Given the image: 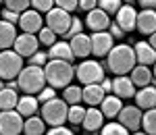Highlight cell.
<instances>
[{
  "mask_svg": "<svg viewBox=\"0 0 156 135\" xmlns=\"http://www.w3.org/2000/svg\"><path fill=\"white\" fill-rule=\"evenodd\" d=\"M40 110V102L34 94H25V96H19V102H17V112L27 119V116H34Z\"/></svg>",
  "mask_w": 156,
  "mask_h": 135,
  "instance_id": "obj_23",
  "label": "cell"
},
{
  "mask_svg": "<svg viewBox=\"0 0 156 135\" xmlns=\"http://www.w3.org/2000/svg\"><path fill=\"white\" fill-rule=\"evenodd\" d=\"M110 25V15L104 12L102 9H94V11L85 12V27L90 31H106Z\"/></svg>",
  "mask_w": 156,
  "mask_h": 135,
  "instance_id": "obj_13",
  "label": "cell"
},
{
  "mask_svg": "<svg viewBox=\"0 0 156 135\" xmlns=\"http://www.w3.org/2000/svg\"><path fill=\"white\" fill-rule=\"evenodd\" d=\"M123 6V0H98V9H102L108 15H115Z\"/></svg>",
  "mask_w": 156,
  "mask_h": 135,
  "instance_id": "obj_35",
  "label": "cell"
},
{
  "mask_svg": "<svg viewBox=\"0 0 156 135\" xmlns=\"http://www.w3.org/2000/svg\"><path fill=\"white\" fill-rule=\"evenodd\" d=\"M148 44H150V46L156 50V31H154V33H150V40H148Z\"/></svg>",
  "mask_w": 156,
  "mask_h": 135,
  "instance_id": "obj_47",
  "label": "cell"
},
{
  "mask_svg": "<svg viewBox=\"0 0 156 135\" xmlns=\"http://www.w3.org/2000/svg\"><path fill=\"white\" fill-rule=\"evenodd\" d=\"M104 89L100 87V83H90V85H83L81 89V98H83V104L87 106H100V102L104 100Z\"/></svg>",
  "mask_w": 156,
  "mask_h": 135,
  "instance_id": "obj_24",
  "label": "cell"
},
{
  "mask_svg": "<svg viewBox=\"0 0 156 135\" xmlns=\"http://www.w3.org/2000/svg\"><path fill=\"white\" fill-rule=\"evenodd\" d=\"M31 9H36L37 12H48L50 9H54V0H31Z\"/></svg>",
  "mask_w": 156,
  "mask_h": 135,
  "instance_id": "obj_39",
  "label": "cell"
},
{
  "mask_svg": "<svg viewBox=\"0 0 156 135\" xmlns=\"http://www.w3.org/2000/svg\"><path fill=\"white\" fill-rule=\"evenodd\" d=\"M102 125H104V114H102V110L98 106H87L85 108V114H83V121H81L83 131L96 133V131L102 129Z\"/></svg>",
  "mask_w": 156,
  "mask_h": 135,
  "instance_id": "obj_14",
  "label": "cell"
},
{
  "mask_svg": "<svg viewBox=\"0 0 156 135\" xmlns=\"http://www.w3.org/2000/svg\"><path fill=\"white\" fill-rule=\"evenodd\" d=\"M75 77H77L79 83L90 85V83H100L106 77V71H104V64L100 61L83 58V61L75 67Z\"/></svg>",
  "mask_w": 156,
  "mask_h": 135,
  "instance_id": "obj_5",
  "label": "cell"
},
{
  "mask_svg": "<svg viewBox=\"0 0 156 135\" xmlns=\"http://www.w3.org/2000/svg\"><path fill=\"white\" fill-rule=\"evenodd\" d=\"M135 29L142 33V36H150L156 31V11L150 9H142L137 12V19H135Z\"/></svg>",
  "mask_w": 156,
  "mask_h": 135,
  "instance_id": "obj_18",
  "label": "cell"
},
{
  "mask_svg": "<svg viewBox=\"0 0 156 135\" xmlns=\"http://www.w3.org/2000/svg\"><path fill=\"white\" fill-rule=\"evenodd\" d=\"M83 114H85L83 104H71V106H69V110H67V123L73 125V127L81 125V121H83Z\"/></svg>",
  "mask_w": 156,
  "mask_h": 135,
  "instance_id": "obj_30",
  "label": "cell"
},
{
  "mask_svg": "<svg viewBox=\"0 0 156 135\" xmlns=\"http://www.w3.org/2000/svg\"><path fill=\"white\" fill-rule=\"evenodd\" d=\"M2 87H4V81H2V79H0V89H2Z\"/></svg>",
  "mask_w": 156,
  "mask_h": 135,
  "instance_id": "obj_50",
  "label": "cell"
},
{
  "mask_svg": "<svg viewBox=\"0 0 156 135\" xmlns=\"http://www.w3.org/2000/svg\"><path fill=\"white\" fill-rule=\"evenodd\" d=\"M44 75H46V83L52 85L54 89H62L73 81L75 77V67L67 61H54L50 58L44 67Z\"/></svg>",
  "mask_w": 156,
  "mask_h": 135,
  "instance_id": "obj_2",
  "label": "cell"
},
{
  "mask_svg": "<svg viewBox=\"0 0 156 135\" xmlns=\"http://www.w3.org/2000/svg\"><path fill=\"white\" fill-rule=\"evenodd\" d=\"M71 19L73 15L67 11H62L58 6H54V9H50L46 12V17H44V25L50 27L56 36H65L67 33V29H69V25H71Z\"/></svg>",
  "mask_w": 156,
  "mask_h": 135,
  "instance_id": "obj_7",
  "label": "cell"
},
{
  "mask_svg": "<svg viewBox=\"0 0 156 135\" xmlns=\"http://www.w3.org/2000/svg\"><path fill=\"white\" fill-rule=\"evenodd\" d=\"M90 42H92V56L96 58H106L110 48L115 46V37L108 31H94L90 36Z\"/></svg>",
  "mask_w": 156,
  "mask_h": 135,
  "instance_id": "obj_10",
  "label": "cell"
},
{
  "mask_svg": "<svg viewBox=\"0 0 156 135\" xmlns=\"http://www.w3.org/2000/svg\"><path fill=\"white\" fill-rule=\"evenodd\" d=\"M19 27L23 33H37L42 27H44V15L37 12L36 9H27L19 15Z\"/></svg>",
  "mask_w": 156,
  "mask_h": 135,
  "instance_id": "obj_11",
  "label": "cell"
},
{
  "mask_svg": "<svg viewBox=\"0 0 156 135\" xmlns=\"http://www.w3.org/2000/svg\"><path fill=\"white\" fill-rule=\"evenodd\" d=\"M142 9H150V11H156V0H137Z\"/></svg>",
  "mask_w": 156,
  "mask_h": 135,
  "instance_id": "obj_46",
  "label": "cell"
},
{
  "mask_svg": "<svg viewBox=\"0 0 156 135\" xmlns=\"http://www.w3.org/2000/svg\"><path fill=\"white\" fill-rule=\"evenodd\" d=\"M135 64V52L129 44H117L106 54V69L112 75H129Z\"/></svg>",
  "mask_w": 156,
  "mask_h": 135,
  "instance_id": "obj_1",
  "label": "cell"
},
{
  "mask_svg": "<svg viewBox=\"0 0 156 135\" xmlns=\"http://www.w3.org/2000/svg\"><path fill=\"white\" fill-rule=\"evenodd\" d=\"M100 135H129V131L119 123V121H110V123H104L102 129H100Z\"/></svg>",
  "mask_w": 156,
  "mask_h": 135,
  "instance_id": "obj_32",
  "label": "cell"
},
{
  "mask_svg": "<svg viewBox=\"0 0 156 135\" xmlns=\"http://www.w3.org/2000/svg\"><path fill=\"white\" fill-rule=\"evenodd\" d=\"M48 52L46 50H36L31 56H29V64H36V67H46V62H48Z\"/></svg>",
  "mask_w": 156,
  "mask_h": 135,
  "instance_id": "obj_38",
  "label": "cell"
},
{
  "mask_svg": "<svg viewBox=\"0 0 156 135\" xmlns=\"http://www.w3.org/2000/svg\"><path fill=\"white\" fill-rule=\"evenodd\" d=\"M142 129L148 135H156V108H150L142 114Z\"/></svg>",
  "mask_w": 156,
  "mask_h": 135,
  "instance_id": "obj_31",
  "label": "cell"
},
{
  "mask_svg": "<svg viewBox=\"0 0 156 135\" xmlns=\"http://www.w3.org/2000/svg\"><path fill=\"white\" fill-rule=\"evenodd\" d=\"M81 85H75V83H69L67 87H62V100L71 106V104H83V98H81Z\"/></svg>",
  "mask_w": 156,
  "mask_h": 135,
  "instance_id": "obj_29",
  "label": "cell"
},
{
  "mask_svg": "<svg viewBox=\"0 0 156 135\" xmlns=\"http://www.w3.org/2000/svg\"><path fill=\"white\" fill-rule=\"evenodd\" d=\"M36 36H37V42H40L42 46H48V48L54 44V42H56V37H58L54 31H52V29H50V27H46V25H44V27L37 31Z\"/></svg>",
  "mask_w": 156,
  "mask_h": 135,
  "instance_id": "obj_33",
  "label": "cell"
},
{
  "mask_svg": "<svg viewBox=\"0 0 156 135\" xmlns=\"http://www.w3.org/2000/svg\"><path fill=\"white\" fill-rule=\"evenodd\" d=\"M0 2H4V0H0Z\"/></svg>",
  "mask_w": 156,
  "mask_h": 135,
  "instance_id": "obj_52",
  "label": "cell"
},
{
  "mask_svg": "<svg viewBox=\"0 0 156 135\" xmlns=\"http://www.w3.org/2000/svg\"><path fill=\"white\" fill-rule=\"evenodd\" d=\"M44 135H75V131L69 129L67 125H58V127H50Z\"/></svg>",
  "mask_w": 156,
  "mask_h": 135,
  "instance_id": "obj_42",
  "label": "cell"
},
{
  "mask_svg": "<svg viewBox=\"0 0 156 135\" xmlns=\"http://www.w3.org/2000/svg\"><path fill=\"white\" fill-rule=\"evenodd\" d=\"M77 2L79 0H54V6H58V9H62L67 12H73V11H77Z\"/></svg>",
  "mask_w": 156,
  "mask_h": 135,
  "instance_id": "obj_41",
  "label": "cell"
},
{
  "mask_svg": "<svg viewBox=\"0 0 156 135\" xmlns=\"http://www.w3.org/2000/svg\"><path fill=\"white\" fill-rule=\"evenodd\" d=\"M117 15V21L115 23L119 25L125 33H129L135 29V19H137V11L133 9V4H123L119 11L115 12Z\"/></svg>",
  "mask_w": 156,
  "mask_h": 135,
  "instance_id": "obj_17",
  "label": "cell"
},
{
  "mask_svg": "<svg viewBox=\"0 0 156 135\" xmlns=\"http://www.w3.org/2000/svg\"><path fill=\"white\" fill-rule=\"evenodd\" d=\"M23 116L12 110H0V135H21L23 133Z\"/></svg>",
  "mask_w": 156,
  "mask_h": 135,
  "instance_id": "obj_8",
  "label": "cell"
},
{
  "mask_svg": "<svg viewBox=\"0 0 156 135\" xmlns=\"http://www.w3.org/2000/svg\"><path fill=\"white\" fill-rule=\"evenodd\" d=\"M17 102H19L17 89H9V87L0 89V110H12V108H17Z\"/></svg>",
  "mask_w": 156,
  "mask_h": 135,
  "instance_id": "obj_28",
  "label": "cell"
},
{
  "mask_svg": "<svg viewBox=\"0 0 156 135\" xmlns=\"http://www.w3.org/2000/svg\"><path fill=\"white\" fill-rule=\"evenodd\" d=\"M129 135H148V133H144V131H140V129H137V131H133V133H129Z\"/></svg>",
  "mask_w": 156,
  "mask_h": 135,
  "instance_id": "obj_48",
  "label": "cell"
},
{
  "mask_svg": "<svg viewBox=\"0 0 156 135\" xmlns=\"http://www.w3.org/2000/svg\"><path fill=\"white\" fill-rule=\"evenodd\" d=\"M135 106L142 108V110H150V108H156V87L150 83V85L137 87L135 89Z\"/></svg>",
  "mask_w": 156,
  "mask_h": 135,
  "instance_id": "obj_16",
  "label": "cell"
},
{
  "mask_svg": "<svg viewBox=\"0 0 156 135\" xmlns=\"http://www.w3.org/2000/svg\"><path fill=\"white\" fill-rule=\"evenodd\" d=\"M12 50L23 56V58H29L36 50H40V42H37L36 33H19L15 37V44H12Z\"/></svg>",
  "mask_w": 156,
  "mask_h": 135,
  "instance_id": "obj_12",
  "label": "cell"
},
{
  "mask_svg": "<svg viewBox=\"0 0 156 135\" xmlns=\"http://www.w3.org/2000/svg\"><path fill=\"white\" fill-rule=\"evenodd\" d=\"M17 85L23 94H34L36 96L42 87L46 85V75H44V67H36L29 64L23 67L21 73L17 75Z\"/></svg>",
  "mask_w": 156,
  "mask_h": 135,
  "instance_id": "obj_3",
  "label": "cell"
},
{
  "mask_svg": "<svg viewBox=\"0 0 156 135\" xmlns=\"http://www.w3.org/2000/svg\"><path fill=\"white\" fill-rule=\"evenodd\" d=\"M83 31V21L79 19V17H73L71 19V25H69V29H67V33H65V40H71L73 36H77V33H81Z\"/></svg>",
  "mask_w": 156,
  "mask_h": 135,
  "instance_id": "obj_36",
  "label": "cell"
},
{
  "mask_svg": "<svg viewBox=\"0 0 156 135\" xmlns=\"http://www.w3.org/2000/svg\"><path fill=\"white\" fill-rule=\"evenodd\" d=\"M19 15H21V12H15V11H11V9H2V11H0V19L6 21V23L17 25L19 23Z\"/></svg>",
  "mask_w": 156,
  "mask_h": 135,
  "instance_id": "obj_40",
  "label": "cell"
},
{
  "mask_svg": "<svg viewBox=\"0 0 156 135\" xmlns=\"http://www.w3.org/2000/svg\"><path fill=\"white\" fill-rule=\"evenodd\" d=\"M106 31H108L112 37H115V40H123V37H125V31H123V29H121L117 23H112V21H110V25H108Z\"/></svg>",
  "mask_w": 156,
  "mask_h": 135,
  "instance_id": "obj_44",
  "label": "cell"
},
{
  "mask_svg": "<svg viewBox=\"0 0 156 135\" xmlns=\"http://www.w3.org/2000/svg\"><path fill=\"white\" fill-rule=\"evenodd\" d=\"M98 108L102 110L104 119H117V116H119V112H121V108H123V100L117 98L115 94H106L104 100L100 102V106H98Z\"/></svg>",
  "mask_w": 156,
  "mask_h": 135,
  "instance_id": "obj_22",
  "label": "cell"
},
{
  "mask_svg": "<svg viewBox=\"0 0 156 135\" xmlns=\"http://www.w3.org/2000/svg\"><path fill=\"white\" fill-rule=\"evenodd\" d=\"M23 67V56H19L15 50H0V79L2 81L17 79Z\"/></svg>",
  "mask_w": 156,
  "mask_h": 135,
  "instance_id": "obj_6",
  "label": "cell"
},
{
  "mask_svg": "<svg viewBox=\"0 0 156 135\" xmlns=\"http://www.w3.org/2000/svg\"><path fill=\"white\" fill-rule=\"evenodd\" d=\"M67 110H69V104L62 98H52L40 106V116L48 127H58L67 123Z\"/></svg>",
  "mask_w": 156,
  "mask_h": 135,
  "instance_id": "obj_4",
  "label": "cell"
},
{
  "mask_svg": "<svg viewBox=\"0 0 156 135\" xmlns=\"http://www.w3.org/2000/svg\"><path fill=\"white\" fill-rule=\"evenodd\" d=\"M4 9H11L15 12H23L31 9V0H4Z\"/></svg>",
  "mask_w": 156,
  "mask_h": 135,
  "instance_id": "obj_34",
  "label": "cell"
},
{
  "mask_svg": "<svg viewBox=\"0 0 156 135\" xmlns=\"http://www.w3.org/2000/svg\"><path fill=\"white\" fill-rule=\"evenodd\" d=\"M98 6V0H79L77 2V9L81 12H90V11H94Z\"/></svg>",
  "mask_w": 156,
  "mask_h": 135,
  "instance_id": "obj_43",
  "label": "cell"
},
{
  "mask_svg": "<svg viewBox=\"0 0 156 135\" xmlns=\"http://www.w3.org/2000/svg\"><path fill=\"white\" fill-rule=\"evenodd\" d=\"M152 77H154V79H156V62H154V64H152Z\"/></svg>",
  "mask_w": 156,
  "mask_h": 135,
  "instance_id": "obj_49",
  "label": "cell"
},
{
  "mask_svg": "<svg viewBox=\"0 0 156 135\" xmlns=\"http://www.w3.org/2000/svg\"><path fill=\"white\" fill-rule=\"evenodd\" d=\"M69 46H71L73 50V56L75 58H87L90 54H92V42H90V36L87 33H77V36H73L71 40H69Z\"/></svg>",
  "mask_w": 156,
  "mask_h": 135,
  "instance_id": "obj_19",
  "label": "cell"
},
{
  "mask_svg": "<svg viewBox=\"0 0 156 135\" xmlns=\"http://www.w3.org/2000/svg\"><path fill=\"white\" fill-rule=\"evenodd\" d=\"M87 135H94V133H87Z\"/></svg>",
  "mask_w": 156,
  "mask_h": 135,
  "instance_id": "obj_51",
  "label": "cell"
},
{
  "mask_svg": "<svg viewBox=\"0 0 156 135\" xmlns=\"http://www.w3.org/2000/svg\"><path fill=\"white\" fill-rule=\"evenodd\" d=\"M46 133V123L42 116H27L23 121V135H44Z\"/></svg>",
  "mask_w": 156,
  "mask_h": 135,
  "instance_id": "obj_27",
  "label": "cell"
},
{
  "mask_svg": "<svg viewBox=\"0 0 156 135\" xmlns=\"http://www.w3.org/2000/svg\"><path fill=\"white\" fill-rule=\"evenodd\" d=\"M36 98H37V102H40V104H44V102H48V100L56 98V89L46 83V85H44V87H42V89L36 94Z\"/></svg>",
  "mask_w": 156,
  "mask_h": 135,
  "instance_id": "obj_37",
  "label": "cell"
},
{
  "mask_svg": "<svg viewBox=\"0 0 156 135\" xmlns=\"http://www.w3.org/2000/svg\"><path fill=\"white\" fill-rule=\"evenodd\" d=\"M100 87L104 89V94H112V79H108V77H104V79L100 81Z\"/></svg>",
  "mask_w": 156,
  "mask_h": 135,
  "instance_id": "obj_45",
  "label": "cell"
},
{
  "mask_svg": "<svg viewBox=\"0 0 156 135\" xmlns=\"http://www.w3.org/2000/svg\"><path fill=\"white\" fill-rule=\"evenodd\" d=\"M15 37H17V25L6 23V21L0 19V50L12 48Z\"/></svg>",
  "mask_w": 156,
  "mask_h": 135,
  "instance_id": "obj_26",
  "label": "cell"
},
{
  "mask_svg": "<svg viewBox=\"0 0 156 135\" xmlns=\"http://www.w3.org/2000/svg\"><path fill=\"white\" fill-rule=\"evenodd\" d=\"M142 108H137L135 104H129V106H123L119 112V116H117V121H119L129 133L133 131H137L140 127H142Z\"/></svg>",
  "mask_w": 156,
  "mask_h": 135,
  "instance_id": "obj_9",
  "label": "cell"
},
{
  "mask_svg": "<svg viewBox=\"0 0 156 135\" xmlns=\"http://www.w3.org/2000/svg\"><path fill=\"white\" fill-rule=\"evenodd\" d=\"M133 52H135V62L137 64H146V67H152L156 62V50L148 44V42H135L133 46Z\"/></svg>",
  "mask_w": 156,
  "mask_h": 135,
  "instance_id": "obj_20",
  "label": "cell"
},
{
  "mask_svg": "<svg viewBox=\"0 0 156 135\" xmlns=\"http://www.w3.org/2000/svg\"><path fill=\"white\" fill-rule=\"evenodd\" d=\"M129 79L133 81L135 87H144V85H150L152 83V69L146 67V64H135L131 71H129Z\"/></svg>",
  "mask_w": 156,
  "mask_h": 135,
  "instance_id": "obj_25",
  "label": "cell"
},
{
  "mask_svg": "<svg viewBox=\"0 0 156 135\" xmlns=\"http://www.w3.org/2000/svg\"><path fill=\"white\" fill-rule=\"evenodd\" d=\"M48 58H54V61H67V62H73V50H71V46H69V42L67 40H56L52 46H50L48 50Z\"/></svg>",
  "mask_w": 156,
  "mask_h": 135,
  "instance_id": "obj_21",
  "label": "cell"
},
{
  "mask_svg": "<svg viewBox=\"0 0 156 135\" xmlns=\"http://www.w3.org/2000/svg\"><path fill=\"white\" fill-rule=\"evenodd\" d=\"M135 89L137 87L133 85V81L129 79V75H115L112 79V94L121 100H129L135 96Z\"/></svg>",
  "mask_w": 156,
  "mask_h": 135,
  "instance_id": "obj_15",
  "label": "cell"
}]
</instances>
